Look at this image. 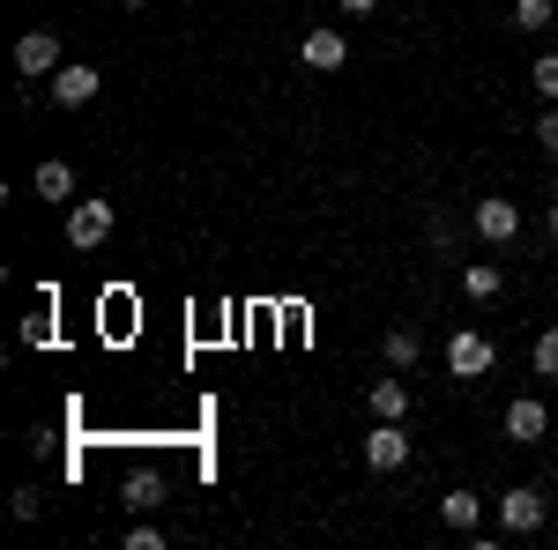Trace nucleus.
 Here are the masks:
<instances>
[{
    "label": "nucleus",
    "mask_w": 558,
    "mask_h": 550,
    "mask_svg": "<svg viewBox=\"0 0 558 550\" xmlns=\"http://www.w3.org/2000/svg\"><path fill=\"white\" fill-rule=\"evenodd\" d=\"M551 521V499L536 491V484H514V491H499V536H536Z\"/></svg>",
    "instance_id": "nucleus-1"
},
{
    "label": "nucleus",
    "mask_w": 558,
    "mask_h": 550,
    "mask_svg": "<svg viewBox=\"0 0 558 550\" xmlns=\"http://www.w3.org/2000/svg\"><path fill=\"white\" fill-rule=\"evenodd\" d=\"M60 68H68V52H60L52 30H23V38H15V75H23V83H52Z\"/></svg>",
    "instance_id": "nucleus-2"
},
{
    "label": "nucleus",
    "mask_w": 558,
    "mask_h": 550,
    "mask_svg": "<svg viewBox=\"0 0 558 550\" xmlns=\"http://www.w3.org/2000/svg\"><path fill=\"white\" fill-rule=\"evenodd\" d=\"M112 223H120L112 201H68V246H75V254H97V246L112 239Z\"/></svg>",
    "instance_id": "nucleus-3"
},
{
    "label": "nucleus",
    "mask_w": 558,
    "mask_h": 550,
    "mask_svg": "<svg viewBox=\"0 0 558 550\" xmlns=\"http://www.w3.org/2000/svg\"><path fill=\"white\" fill-rule=\"evenodd\" d=\"M470 223H476V239H484V246H514V239H521V201L484 194V201L470 209Z\"/></svg>",
    "instance_id": "nucleus-4"
},
{
    "label": "nucleus",
    "mask_w": 558,
    "mask_h": 550,
    "mask_svg": "<svg viewBox=\"0 0 558 550\" xmlns=\"http://www.w3.org/2000/svg\"><path fill=\"white\" fill-rule=\"evenodd\" d=\"M492 357H499V350H492V335L454 328V342H447V372H454V380H484V372H492Z\"/></svg>",
    "instance_id": "nucleus-5"
},
{
    "label": "nucleus",
    "mask_w": 558,
    "mask_h": 550,
    "mask_svg": "<svg viewBox=\"0 0 558 550\" xmlns=\"http://www.w3.org/2000/svg\"><path fill=\"white\" fill-rule=\"evenodd\" d=\"M52 105H68V112H83V105H97V89H105V75H97V68H89V60H68V68H60V75H52Z\"/></svg>",
    "instance_id": "nucleus-6"
},
{
    "label": "nucleus",
    "mask_w": 558,
    "mask_h": 550,
    "mask_svg": "<svg viewBox=\"0 0 558 550\" xmlns=\"http://www.w3.org/2000/svg\"><path fill=\"white\" fill-rule=\"evenodd\" d=\"M544 431H551V410H544L536 394H514V402H507V439H514V447H536Z\"/></svg>",
    "instance_id": "nucleus-7"
},
{
    "label": "nucleus",
    "mask_w": 558,
    "mask_h": 550,
    "mask_svg": "<svg viewBox=\"0 0 558 550\" xmlns=\"http://www.w3.org/2000/svg\"><path fill=\"white\" fill-rule=\"evenodd\" d=\"M365 462L380 468V476H395V468H410V439H402V424H373V439H365Z\"/></svg>",
    "instance_id": "nucleus-8"
},
{
    "label": "nucleus",
    "mask_w": 558,
    "mask_h": 550,
    "mask_svg": "<svg viewBox=\"0 0 558 550\" xmlns=\"http://www.w3.org/2000/svg\"><path fill=\"white\" fill-rule=\"evenodd\" d=\"M299 60H305V68H313V75H336V68H343V60H350V38H343V30H305Z\"/></svg>",
    "instance_id": "nucleus-9"
},
{
    "label": "nucleus",
    "mask_w": 558,
    "mask_h": 550,
    "mask_svg": "<svg viewBox=\"0 0 558 550\" xmlns=\"http://www.w3.org/2000/svg\"><path fill=\"white\" fill-rule=\"evenodd\" d=\"M120 506L128 513H157L165 506V468H134L128 484H120Z\"/></svg>",
    "instance_id": "nucleus-10"
},
{
    "label": "nucleus",
    "mask_w": 558,
    "mask_h": 550,
    "mask_svg": "<svg viewBox=\"0 0 558 550\" xmlns=\"http://www.w3.org/2000/svg\"><path fill=\"white\" fill-rule=\"evenodd\" d=\"M31 186H38V201H75V164L45 157V164L31 171Z\"/></svg>",
    "instance_id": "nucleus-11"
},
{
    "label": "nucleus",
    "mask_w": 558,
    "mask_h": 550,
    "mask_svg": "<svg viewBox=\"0 0 558 550\" xmlns=\"http://www.w3.org/2000/svg\"><path fill=\"white\" fill-rule=\"evenodd\" d=\"M365 402H373V417L402 424V417H410V380H402V372H395V380H373V394H365Z\"/></svg>",
    "instance_id": "nucleus-12"
},
{
    "label": "nucleus",
    "mask_w": 558,
    "mask_h": 550,
    "mask_svg": "<svg viewBox=\"0 0 558 550\" xmlns=\"http://www.w3.org/2000/svg\"><path fill=\"white\" fill-rule=\"evenodd\" d=\"M499 291H507V276H499L492 260H462V297H476V305H492Z\"/></svg>",
    "instance_id": "nucleus-13"
},
{
    "label": "nucleus",
    "mask_w": 558,
    "mask_h": 550,
    "mask_svg": "<svg viewBox=\"0 0 558 550\" xmlns=\"http://www.w3.org/2000/svg\"><path fill=\"white\" fill-rule=\"evenodd\" d=\"M439 521H447V528H462V536H470L476 521H484V499H476L470 484H462V491H447V499H439Z\"/></svg>",
    "instance_id": "nucleus-14"
},
{
    "label": "nucleus",
    "mask_w": 558,
    "mask_h": 550,
    "mask_svg": "<svg viewBox=\"0 0 558 550\" xmlns=\"http://www.w3.org/2000/svg\"><path fill=\"white\" fill-rule=\"evenodd\" d=\"M387 365H395V372H417V357H425V342H417V328H387Z\"/></svg>",
    "instance_id": "nucleus-15"
},
{
    "label": "nucleus",
    "mask_w": 558,
    "mask_h": 550,
    "mask_svg": "<svg viewBox=\"0 0 558 550\" xmlns=\"http://www.w3.org/2000/svg\"><path fill=\"white\" fill-rule=\"evenodd\" d=\"M15 342H23V350H52V305H38V313L15 328Z\"/></svg>",
    "instance_id": "nucleus-16"
},
{
    "label": "nucleus",
    "mask_w": 558,
    "mask_h": 550,
    "mask_svg": "<svg viewBox=\"0 0 558 550\" xmlns=\"http://www.w3.org/2000/svg\"><path fill=\"white\" fill-rule=\"evenodd\" d=\"M529 83H536V97H544V105H558V52H544V60L529 68Z\"/></svg>",
    "instance_id": "nucleus-17"
},
{
    "label": "nucleus",
    "mask_w": 558,
    "mask_h": 550,
    "mask_svg": "<svg viewBox=\"0 0 558 550\" xmlns=\"http://www.w3.org/2000/svg\"><path fill=\"white\" fill-rule=\"evenodd\" d=\"M551 8H558V0H514V30H544Z\"/></svg>",
    "instance_id": "nucleus-18"
},
{
    "label": "nucleus",
    "mask_w": 558,
    "mask_h": 550,
    "mask_svg": "<svg viewBox=\"0 0 558 550\" xmlns=\"http://www.w3.org/2000/svg\"><path fill=\"white\" fill-rule=\"evenodd\" d=\"M536 372H544V380H558V328H544V335H536Z\"/></svg>",
    "instance_id": "nucleus-19"
},
{
    "label": "nucleus",
    "mask_w": 558,
    "mask_h": 550,
    "mask_svg": "<svg viewBox=\"0 0 558 550\" xmlns=\"http://www.w3.org/2000/svg\"><path fill=\"white\" fill-rule=\"evenodd\" d=\"M128 550H165V528H157V521H134V528H128Z\"/></svg>",
    "instance_id": "nucleus-20"
},
{
    "label": "nucleus",
    "mask_w": 558,
    "mask_h": 550,
    "mask_svg": "<svg viewBox=\"0 0 558 550\" xmlns=\"http://www.w3.org/2000/svg\"><path fill=\"white\" fill-rule=\"evenodd\" d=\"M536 149L558 157V105H551V112H536Z\"/></svg>",
    "instance_id": "nucleus-21"
},
{
    "label": "nucleus",
    "mask_w": 558,
    "mask_h": 550,
    "mask_svg": "<svg viewBox=\"0 0 558 550\" xmlns=\"http://www.w3.org/2000/svg\"><path fill=\"white\" fill-rule=\"evenodd\" d=\"M8 513H15V521H38V484H23V491L8 499Z\"/></svg>",
    "instance_id": "nucleus-22"
},
{
    "label": "nucleus",
    "mask_w": 558,
    "mask_h": 550,
    "mask_svg": "<svg viewBox=\"0 0 558 550\" xmlns=\"http://www.w3.org/2000/svg\"><path fill=\"white\" fill-rule=\"evenodd\" d=\"M336 8H350V15H365V8H380V0H336Z\"/></svg>",
    "instance_id": "nucleus-23"
},
{
    "label": "nucleus",
    "mask_w": 558,
    "mask_h": 550,
    "mask_svg": "<svg viewBox=\"0 0 558 550\" xmlns=\"http://www.w3.org/2000/svg\"><path fill=\"white\" fill-rule=\"evenodd\" d=\"M544 231H551V239H558V201H551V216H544Z\"/></svg>",
    "instance_id": "nucleus-24"
},
{
    "label": "nucleus",
    "mask_w": 558,
    "mask_h": 550,
    "mask_svg": "<svg viewBox=\"0 0 558 550\" xmlns=\"http://www.w3.org/2000/svg\"><path fill=\"white\" fill-rule=\"evenodd\" d=\"M128 8H149V0H128Z\"/></svg>",
    "instance_id": "nucleus-25"
}]
</instances>
